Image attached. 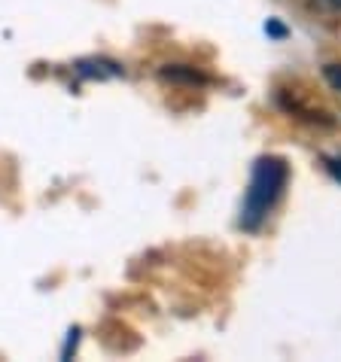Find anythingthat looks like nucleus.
Instances as JSON below:
<instances>
[{
    "mask_svg": "<svg viewBox=\"0 0 341 362\" xmlns=\"http://www.w3.org/2000/svg\"><path fill=\"white\" fill-rule=\"evenodd\" d=\"M287 186V165L284 158L265 156L259 158L253 168V177H250L244 204H241V228L244 231H259L262 223L268 219V214L274 210L280 192Z\"/></svg>",
    "mask_w": 341,
    "mask_h": 362,
    "instance_id": "f257e3e1",
    "label": "nucleus"
},
{
    "mask_svg": "<svg viewBox=\"0 0 341 362\" xmlns=\"http://www.w3.org/2000/svg\"><path fill=\"white\" fill-rule=\"evenodd\" d=\"M308 4L323 9V13H341V0H308Z\"/></svg>",
    "mask_w": 341,
    "mask_h": 362,
    "instance_id": "f03ea898",
    "label": "nucleus"
}]
</instances>
